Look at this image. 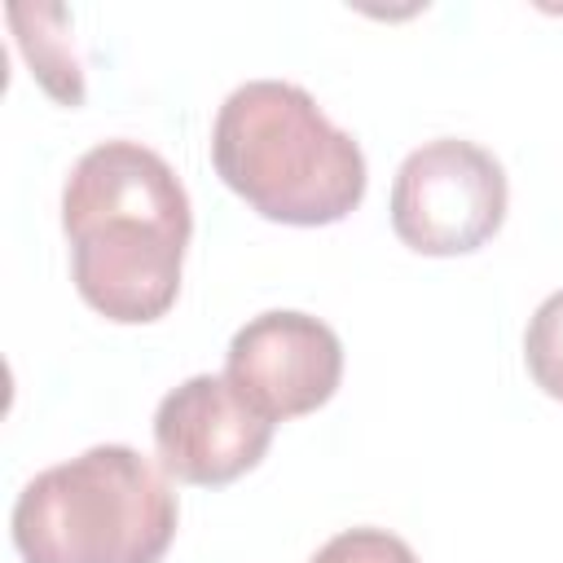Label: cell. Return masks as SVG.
Instances as JSON below:
<instances>
[{"label": "cell", "instance_id": "6da1fadb", "mask_svg": "<svg viewBox=\"0 0 563 563\" xmlns=\"http://www.w3.org/2000/svg\"><path fill=\"white\" fill-rule=\"evenodd\" d=\"M216 176L264 220L339 224L365 198L361 145L325 119L308 88L251 79L224 97L211 123Z\"/></svg>", "mask_w": 563, "mask_h": 563}, {"label": "cell", "instance_id": "7a4b0ae2", "mask_svg": "<svg viewBox=\"0 0 563 563\" xmlns=\"http://www.w3.org/2000/svg\"><path fill=\"white\" fill-rule=\"evenodd\" d=\"M9 528L22 563H158L176 537V493L136 449L92 444L40 471Z\"/></svg>", "mask_w": 563, "mask_h": 563}, {"label": "cell", "instance_id": "3957f363", "mask_svg": "<svg viewBox=\"0 0 563 563\" xmlns=\"http://www.w3.org/2000/svg\"><path fill=\"white\" fill-rule=\"evenodd\" d=\"M501 163L462 136L418 145L391 180V229L418 255H471L506 220Z\"/></svg>", "mask_w": 563, "mask_h": 563}, {"label": "cell", "instance_id": "277c9868", "mask_svg": "<svg viewBox=\"0 0 563 563\" xmlns=\"http://www.w3.org/2000/svg\"><path fill=\"white\" fill-rule=\"evenodd\" d=\"M185 246L189 229L145 216H110L70 233V277L79 299L106 321L145 325L176 303Z\"/></svg>", "mask_w": 563, "mask_h": 563}, {"label": "cell", "instance_id": "5b68a950", "mask_svg": "<svg viewBox=\"0 0 563 563\" xmlns=\"http://www.w3.org/2000/svg\"><path fill=\"white\" fill-rule=\"evenodd\" d=\"M273 418H264L224 374H194L172 387L154 409L158 466L198 488H220L260 466L273 444Z\"/></svg>", "mask_w": 563, "mask_h": 563}, {"label": "cell", "instance_id": "8992f818", "mask_svg": "<svg viewBox=\"0 0 563 563\" xmlns=\"http://www.w3.org/2000/svg\"><path fill=\"white\" fill-rule=\"evenodd\" d=\"M224 378L273 422L321 409L343 378L339 334L308 312L273 308L251 317L224 356Z\"/></svg>", "mask_w": 563, "mask_h": 563}, {"label": "cell", "instance_id": "52a82bcc", "mask_svg": "<svg viewBox=\"0 0 563 563\" xmlns=\"http://www.w3.org/2000/svg\"><path fill=\"white\" fill-rule=\"evenodd\" d=\"M110 216H145L194 233V211L180 176L163 154L141 141H101L66 176L62 189V229L66 238L110 220Z\"/></svg>", "mask_w": 563, "mask_h": 563}, {"label": "cell", "instance_id": "ba28073f", "mask_svg": "<svg viewBox=\"0 0 563 563\" xmlns=\"http://www.w3.org/2000/svg\"><path fill=\"white\" fill-rule=\"evenodd\" d=\"M9 22L18 31L22 57L31 62L40 88L62 106H79L84 66L70 44V13L62 4H9Z\"/></svg>", "mask_w": 563, "mask_h": 563}, {"label": "cell", "instance_id": "9c48e42d", "mask_svg": "<svg viewBox=\"0 0 563 563\" xmlns=\"http://www.w3.org/2000/svg\"><path fill=\"white\" fill-rule=\"evenodd\" d=\"M523 361H528L532 383L545 396L563 400V290L541 299V308L532 312L528 334H523Z\"/></svg>", "mask_w": 563, "mask_h": 563}, {"label": "cell", "instance_id": "30bf717a", "mask_svg": "<svg viewBox=\"0 0 563 563\" xmlns=\"http://www.w3.org/2000/svg\"><path fill=\"white\" fill-rule=\"evenodd\" d=\"M308 563H418V554L387 528H347L330 537Z\"/></svg>", "mask_w": 563, "mask_h": 563}]
</instances>
